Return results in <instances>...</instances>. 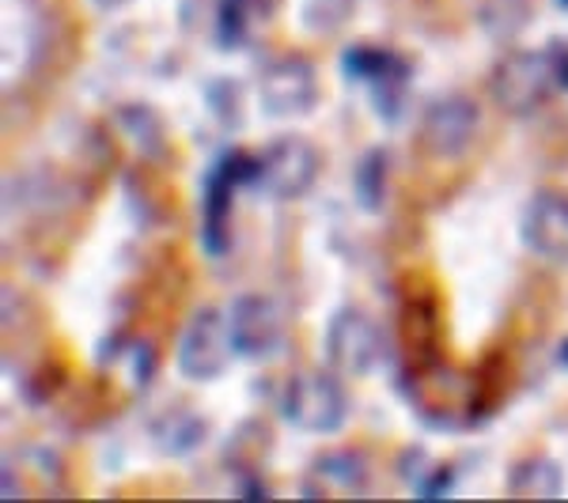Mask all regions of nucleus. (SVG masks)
I'll use <instances>...</instances> for the list:
<instances>
[{"label": "nucleus", "mask_w": 568, "mask_h": 503, "mask_svg": "<svg viewBox=\"0 0 568 503\" xmlns=\"http://www.w3.org/2000/svg\"><path fill=\"white\" fill-rule=\"evenodd\" d=\"M542 53H546L549 72H554V88L557 91H568V42L565 39H554Z\"/></svg>", "instance_id": "obj_17"}, {"label": "nucleus", "mask_w": 568, "mask_h": 503, "mask_svg": "<svg viewBox=\"0 0 568 503\" xmlns=\"http://www.w3.org/2000/svg\"><path fill=\"white\" fill-rule=\"evenodd\" d=\"M318 178V152L315 144L296 133H284L258 155V175L254 189L273 201H300Z\"/></svg>", "instance_id": "obj_2"}, {"label": "nucleus", "mask_w": 568, "mask_h": 503, "mask_svg": "<svg viewBox=\"0 0 568 503\" xmlns=\"http://www.w3.org/2000/svg\"><path fill=\"white\" fill-rule=\"evenodd\" d=\"M227 356L232 352V337H227V315H220L216 307H197L190 315V322L182 326L175 363L182 379L190 382H213L224 374Z\"/></svg>", "instance_id": "obj_5"}, {"label": "nucleus", "mask_w": 568, "mask_h": 503, "mask_svg": "<svg viewBox=\"0 0 568 503\" xmlns=\"http://www.w3.org/2000/svg\"><path fill=\"white\" fill-rule=\"evenodd\" d=\"M251 16H273V8L281 4V0H240Z\"/></svg>", "instance_id": "obj_18"}, {"label": "nucleus", "mask_w": 568, "mask_h": 503, "mask_svg": "<svg viewBox=\"0 0 568 503\" xmlns=\"http://www.w3.org/2000/svg\"><path fill=\"white\" fill-rule=\"evenodd\" d=\"M383 194H387V152L372 148L356 163V201H361V208L375 213L383 205Z\"/></svg>", "instance_id": "obj_15"}, {"label": "nucleus", "mask_w": 568, "mask_h": 503, "mask_svg": "<svg viewBox=\"0 0 568 503\" xmlns=\"http://www.w3.org/2000/svg\"><path fill=\"white\" fill-rule=\"evenodd\" d=\"M205 439V420L194 413H171L168 420L155 424V443L171 454H186Z\"/></svg>", "instance_id": "obj_14"}, {"label": "nucleus", "mask_w": 568, "mask_h": 503, "mask_svg": "<svg viewBox=\"0 0 568 503\" xmlns=\"http://www.w3.org/2000/svg\"><path fill=\"white\" fill-rule=\"evenodd\" d=\"M281 417L296 432L307 435H329L349 417V398L342 382L326 371H300L281 394Z\"/></svg>", "instance_id": "obj_1"}, {"label": "nucleus", "mask_w": 568, "mask_h": 503, "mask_svg": "<svg viewBox=\"0 0 568 503\" xmlns=\"http://www.w3.org/2000/svg\"><path fill=\"white\" fill-rule=\"evenodd\" d=\"M356 0H304V23L311 31H334L353 16Z\"/></svg>", "instance_id": "obj_16"}, {"label": "nucleus", "mask_w": 568, "mask_h": 503, "mask_svg": "<svg viewBox=\"0 0 568 503\" xmlns=\"http://www.w3.org/2000/svg\"><path fill=\"white\" fill-rule=\"evenodd\" d=\"M326 360L334 371L364 379L383 360V333L368 310L342 307L326 326Z\"/></svg>", "instance_id": "obj_7"}, {"label": "nucleus", "mask_w": 568, "mask_h": 503, "mask_svg": "<svg viewBox=\"0 0 568 503\" xmlns=\"http://www.w3.org/2000/svg\"><path fill=\"white\" fill-rule=\"evenodd\" d=\"M519 235L538 258L546 261H568V197L557 189H538L524 208Z\"/></svg>", "instance_id": "obj_11"}, {"label": "nucleus", "mask_w": 568, "mask_h": 503, "mask_svg": "<svg viewBox=\"0 0 568 503\" xmlns=\"http://www.w3.org/2000/svg\"><path fill=\"white\" fill-rule=\"evenodd\" d=\"M227 337H232V352L243 360H270L284 345V315L270 296L246 291L235 296L227 307Z\"/></svg>", "instance_id": "obj_8"}, {"label": "nucleus", "mask_w": 568, "mask_h": 503, "mask_svg": "<svg viewBox=\"0 0 568 503\" xmlns=\"http://www.w3.org/2000/svg\"><path fill=\"white\" fill-rule=\"evenodd\" d=\"M103 12H114V8H122V4H130V0H95Z\"/></svg>", "instance_id": "obj_19"}, {"label": "nucleus", "mask_w": 568, "mask_h": 503, "mask_svg": "<svg viewBox=\"0 0 568 503\" xmlns=\"http://www.w3.org/2000/svg\"><path fill=\"white\" fill-rule=\"evenodd\" d=\"M489 91L504 114L527 117L554 95V72L546 65L542 50H511L508 58L493 69Z\"/></svg>", "instance_id": "obj_4"}, {"label": "nucleus", "mask_w": 568, "mask_h": 503, "mask_svg": "<svg viewBox=\"0 0 568 503\" xmlns=\"http://www.w3.org/2000/svg\"><path fill=\"white\" fill-rule=\"evenodd\" d=\"M368 489V459L361 451H326L311 462L307 496H356Z\"/></svg>", "instance_id": "obj_12"}, {"label": "nucleus", "mask_w": 568, "mask_h": 503, "mask_svg": "<svg viewBox=\"0 0 568 503\" xmlns=\"http://www.w3.org/2000/svg\"><path fill=\"white\" fill-rule=\"evenodd\" d=\"M254 175H258V155L246 152H227L224 160L213 167V175L205 178V216H201V243H205L209 258H220L232 243L227 235V219H232V197L240 186H254Z\"/></svg>", "instance_id": "obj_3"}, {"label": "nucleus", "mask_w": 568, "mask_h": 503, "mask_svg": "<svg viewBox=\"0 0 568 503\" xmlns=\"http://www.w3.org/2000/svg\"><path fill=\"white\" fill-rule=\"evenodd\" d=\"M565 478L549 459H524L516 470L508 473V492L511 496H535V500H554L561 496Z\"/></svg>", "instance_id": "obj_13"}, {"label": "nucleus", "mask_w": 568, "mask_h": 503, "mask_svg": "<svg viewBox=\"0 0 568 503\" xmlns=\"http://www.w3.org/2000/svg\"><path fill=\"white\" fill-rule=\"evenodd\" d=\"M557 360H561V363H565V368H568V341L561 345V352H557Z\"/></svg>", "instance_id": "obj_20"}, {"label": "nucleus", "mask_w": 568, "mask_h": 503, "mask_svg": "<svg viewBox=\"0 0 568 503\" xmlns=\"http://www.w3.org/2000/svg\"><path fill=\"white\" fill-rule=\"evenodd\" d=\"M481 110L470 95H444L420 117V141L425 148L439 155V160H452L470 148V141L478 136Z\"/></svg>", "instance_id": "obj_9"}, {"label": "nucleus", "mask_w": 568, "mask_h": 503, "mask_svg": "<svg viewBox=\"0 0 568 503\" xmlns=\"http://www.w3.org/2000/svg\"><path fill=\"white\" fill-rule=\"evenodd\" d=\"M258 103L270 117H304L318 103L315 65L300 53H281L265 61L258 76Z\"/></svg>", "instance_id": "obj_6"}, {"label": "nucleus", "mask_w": 568, "mask_h": 503, "mask_svg": "<svg viewBox=\"0 0 568 503\" xmlns=\"http://www.w3.org/2000/svg\"><path fill=\"white\" fill-rule=\"evenodd\" d=\"M342 69L345 76L353 80H364L372 84V95H375V110L383 117H394L402 106V91L409 84V69L402 58H394L390 50H372V45H356L342 58Z\"/></svg>", "instance_id": "obj_10"}, {"label": "nucleus", "mask_w": 568, "mask_h": 503, "mask_svg": "<svg viewBox=\"0 0 568 503\" xmlns=\"http://www.w3.org/2000/svg\"><path fill=\"white\" fill-rule=\"evenodd\" d=\"M557 4H561V8H568V0H557Z\"/></svg>", "instance_id": "obj_21"}]
</instances>
